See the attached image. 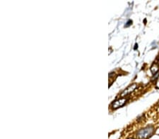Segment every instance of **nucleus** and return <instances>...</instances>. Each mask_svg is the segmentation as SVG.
Returning <instances> with one entry per match:
<instances>
[{
	"mask_svg": "<svg viewBox=\"0 0 159 139\" xmlns=\"http://www.w3.org/2000/svg\"><path fill=\"white\" fill-rule=\"evenodd\" d=\"M129 139H134V138H129Z\"/></svg>",
	"mask_w": 159,
	"mask_h": 139,
	"instance_id": "obj_7",
	"label": "nucleus"
},
{
	"mask_svg": "<svg viewBox=\"0 0 159 139\" xmlns=\"http://www.w3.org/2000/svg\"><path fill=\"white\" fill-rule=\"evenodd\" d=\"M154 131V128L152 126H146L144 129H141L137 132V137L139 139H146L151 136Z\"/></svg>",
	"mask_w": 159,
	"mask_h": 139,
	"instance_id": "obj_1",
	"label": "nucleus"
},
{
	"mask_svg": "<svg viewBox=\"0 0 159 139\" xmlns=\"http://www.w3.org/2000/svg\"><path fill=\"white\" fill-rule=\"evenodd\" d=\"M158 65H157V64H154V65H152V67L151 68V72H152L153 74H155L156 73L158 72Z\"/></svg>",
	"mask_w": 159,
	"mask_h": 139,
	"instance_id": "obj_4",
	"label": "nucleus"
},
{
	"mask_svg": "<svg viewBox=\"0 0 159 139\" xmlns=\"http://www.w3.org/2000/svg\"><path fill=\"white\" fill-rule=\"evenodd\" d=\"M127 101V99L125 98H122L118 99V100L113 102L112 105V108L113 109H117V108L123 106V105L126 103Z\"/></svg>",
	"mask_w": 159,
	"mask_h": 139,
	"instance_id": "obj_2",
	"label": "nucleus"
},
{
	"mask_svg": "<svg viewBox=\"0 0 159 139\" xmlns=\"http://www.w3.org/2000/svg\"><path fill=\"white\" fill-rule=\"evenodd\" d=\"M131 23H132V21H131V20H129V21L127 22V24L125 25V27H128L129 26V25H131Z\"/></svg>",
	"mask_w": 159,
	"mask_h": 139,
	"instance_id": "obj_5",
	"label": "nucleus"
},
{
	"mask_svg": "<svg viewBox=\"0 0 159 139\" xmlns=\"http://www.w3.org/2000/svg\"><path fill=\"white\" fill-rule=\"evenodd\" d=\"M137 87V84H133L129 85V86L127 87V88H126V89L125 90V91H123V93L121 94L122 96H124L125 95H127V94H130V93L132 92L133 91H134V89H135Z\"/></svg>",
	"mask_w": 159,
	"mask_h": 139,
	"instance_id": "obj_3",
	"label": "nucleus"
},
{
	"mask_svg": "<svg viewBox=\"0 0 159 139\" xmlns=\"http://www.w3.org/2000/svg\"><path fill=\"white\" fill-rule=\"evenodd\" d=\"M137 48H138V44H135V47H134V49H137Z\"/></svg>",
	"mask_w": 159,
	"mask_h": 139,
	"instance_id": "obj_6",
	"label": "nucleus"
}]
</instances>
